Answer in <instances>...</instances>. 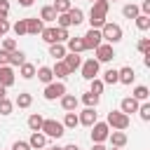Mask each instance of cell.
<instances>
[{
  "mask_svg": "<svg viewBox=\"0 0 150 150\" xmlns=\"http://www.w3.org/2000/svg\"><path fill=\"white\" fill-rule=\"evenodd\" d=\"M108 7H110L108 0H96V2H91V12H89V23H91V28H101V26L105 23Z\"/></svg>",
  "mask_w": 150,
  "mask_h": 150,
  "instance_id": "cell-1",
  "label": "cell"
},
{
  "mask_svg": "<svg viewBox=\"0 0 150 150\" xmlns=\"http://www.w3.org/2000/svg\"><path fill=\"white\" fill-rule=\"evenodd\" d=\"M129 115L127 112H122V110H110L108 112V117H105V124L108 127H112V129H120V131H124V129H129Z\"/></svg>",
  "mask_w": 150,
  "mask_h": 150,
  "instance_id": "cell-2",
  "label": "cell"
},
{
  "mask_svg": "<svg viewBox=\"0 0 150 150\" xmlns=\"http://www.w3.org/2000/svg\"><path fill=\"white\" fill-rule=\"evenodd\" d=\"M101 38L108 42V45H115V42H120L122 40V28L117 26V23H110V21H105L101 28Z\"/></svg>",
  "mask_w": 150,
  "mask_h": 150,
  "instance_id": "cell-3",
  "label": "cell"
},
{
  "mask_svg": "<svg viewBox=\"0 0 150 150\" xmlns=\"http://www.w3.org/2000/svg\"><path fill=\"white\" fill-rule=\"evenodd\" d=\"M40 131H42L45 136H49V138H61V136L66 134V127H63L61 122H56V120H45L42 127H40Z\"/></svg>",
  "mask_w": 150,
  "mask_h": 150,
  "instance_id": "cell-4",
  "label": "cell"
},
{
  "mask_svg": "<svg viewBox=\"0 0 150 150\" xmlns=\"http://www.w3.org/2000/svg\"><path fill=\"white\" fill-rule=\"evenodd\" d=\"M82 42H84V49H96V47L103 42L101 30H98V28H89V30L82 35Z\"/></svg>",
  "mask_w": 150,
  "mask_h": 150,
  "instance_id": "cell-5",
  "label": "cell"
},
{
  "mask_svg": "<svg viewBox=\"0 0 150 150\" xmlns=\"http://www.w3.org/2000/svg\"><path fill=\"white\" fill-rule=\"evenodd\" d=\"M108 134H110V127L105 124V122H94L91 124V141L94 143H103L105 138H108Z\"/></svg>",
  "mask_w": 150,
  "mask_h": 150,
  "instance_id": "cell-6",
  "label": "cell"
},
{
  "mask_svg": "<svg viewBox=\"0 0 150 150\" xmlns=\"http://www.w3.org/2000/svg\"><path fill=\"white\" fill-rule=\"evenodd\" d=\"M94 52H96V61H98V63H108V61L115 59V49H112V45H108V42H101Z\"/></svg>",
  "mask_w": 150,
  "mask_h": 150,
  "instance_id": "cell-7",
  "label": "cell"
},
{
  "mask_svg": "<svg viewBox=\"0 0 150 150\" xmlns=\"http://www.w3.org/2000/svg\"><path fill=\"white\" fill-rule=\"evenodd\" d=\"M66 94V84L63 82H49L45 87V98L47 101H54V98H61Z\"/></svg>",
  "mask_w": 150,
  "mask_h": 150,
  "instance_id": "cell-8",
  "label": "cell"
},
{
  "mask_svg": "<svg viewBox=\"0 0 150 150\" xmlns=\"http://www.w3.org/2000/svg\"><path fill=\"white\" fill-rule=\"evenodd\" d=\"M96 75H98V61H96V59L84 61V63H82V77H84V80H94Z\"/></svg>",
  "mask_w": 150,
  "mask_h": 150,
  "instance_id": "cell-9",
  "label": "cell"
},
{
  "mask_svg": "<svg viewBox=\"0 0 150 150\" xmlns=\"http://www.w3.org/2000/svg\"><path fill=\"white\" fill-rule=\"evenodd\" d=\"M42 19H38V16H30V19H26V33L28 35H40L42 33Z\"/></svg>",
  "mask_w": 150,
  "mask_h": 150,
  "instance_id": "cell-10",
  "label": "cell"
},
{
  "mask_svg": "<svg viewBox=\"0 0 150 150\" xmlns=\"http://www.w3.org/2000/svg\"><path fill=\"white\" fill-rule=\"evenodd\" d=\"M77 120H80V124H84V127H91L98 117H96V108H84L80 115H77Z\"/></svg>",
  "mask_w": 150,
  "mask_h": 150,
  "instance_id": "cell-11",
  "label": "cell"
},
{
  "mask_svg": "<svg viewBox=\"0 0 150 150\" xmlns=\"http://www.w3.org/2000/svg\"><path fill=\"white\" fill-rule=\"evenodd\" d=\"M0 84L5 89L14 84V70H12V66H0Z\"/></svg>",
  "mask_w": 150,
  "mask_h": 150,
  "instance_id": "cell-12",
  "label": "cell"
},
{
  "mask_svg": "<svg viewBox=\"0 0 150 150\" xmlns=\"http://www.w3.org/2000/svg\"><path fill=\"white\" fill-rule=\"evenodd\" d=\"M134 77H136V73H134L131 66H124V68L117 70V82H122V84H131Z\"/></svg>",
  "mask_w": 150,
  "mask_h": 150,
  "instance_id": "cell-13",
  "label": "cell"
},
{
  "mask_svg": "<svg viewBox=\"0 0 150 150\" xmlns=\"http://www.w3.org/2000/svg\"><path fill=\"white\" fill-rule=\"evenodd\" d=\"M28 145H30V150H40V148L47 145V136L40 134V131H33L30 138H28Z\"/></svg>",
  "mask_w": 150,
  "mask_h": 150,
  "instance_id": "cell-14",
  "label": "cell"
},
{
  "mask_svg": "<svg viewBox=\"0 0 150 150\" xmlns=\"http://www.w3.org/2000/svg\"><path fill=\"white\" fill-rule=\"evenodd\" d=\"M108 138H110V143H112L115 148L127 145V134H124V131H120V129H112V131L108 134Z\"/></svg>",
  "mask_w": 150,
  "mask_h": 150,
  "instance_id": "cell-15",
  "label": "cell"
},
{
  "mask_svg": "<svg viewBox=\"0 0 150 150\" xmlns=\"http://www.w3.org/2000/svg\"><path fill=\"white\" fill-rule=\"evenodd\" d=\"M63 63H66V66H68V70L73 73V70H77V68L82 66V59H80V54H73V52H70V54H66V56H63Z\"/></svg>",
  "mask_w": 150,
  "mask_h": 150,
  "instance_id": "cell-16",
  "label": "cell"
},
{
  "mask_svg": "<svg viewBox=\"0 0 150 150\" xmlns=\"http://www.w3.org/2000/svg\"><path fill=\"white\" fill-rule=\"evenodd\" d=\"M120 108H122V112H127V115H131V112H136V110H138V101H136L134 96H127V98H122V103H120Z\"/></svg>",
  "mask_w": 150,
  "mask_h": 150,
  "instance_id": "cell-17",
  "label": "cell"
},
{
  "mask_svg": "<svg viewBox=\"0 0 150 150\" xmlns=\"http://www.w3.org/2000/svg\"><path fill=\"white\" fill-rule=\"evenodd\" d=\"M77 103H80V101H77V96H73V94H63V96H61V108H63L66 112H68V110H75Z\"/></svg>",
  "mask_w": 150,
  "mask_h": 150,
  "instance_id": "cell-18",
  "label": "cell"
},
{
  "mask_svg": "<svg viewBox=\"0 0 150 150\" xmlns=\"http://www.w3.org/2000/svg\"><path fill=\"white\" fill-rule=\"evenodd\" d=\"M66 14H68V19H70V23H73V26H77V23H82V21H84V12H82L80 7H70Z\"/></svg>",
  "mask_w": 150,
  "mask_h": 150,
  "instance_id": "cell-19",
  "label": "cell"
},
{
  "mask_svg": "<svg viewBox=\"0 0 150 150\" xmlns=\"http://www.w3.org/2000/svg\"><path fill=\"white\" fill-rule=\"evenodd\" d=\"M66 42H68V45H66V49H70L73 54H80V52H84V42H82V38H68Z\"/></svg>",
  "mask_w": 150,
  "mask_h": 150,
  "instance_id": "cell-20",
  "label": "cell"
},
{
  "mask_svg": "<svg viewBox=\"0 0 150 150\" xmlns=\"http://www.w3.org/2000/svg\"><path fill=\"white\" fill-rule=\"evenodd\" d=\"M49 56H54L56 61H61V59L66 56V47H63V42H52V45H49Z\"/></svg>",
  "mask_w": 150,
  "mask_h": 150,
  "instance_id": "cell-21",
  "label": "cell"
},
{
  "mask_svg": "<svg viewBox=\"0 0 150 150\" xmlns=\"http://www.w3.org/2000/svg\"><path fill=\"white\" fill-rule=\"evenodd\" d=\"M35 75H38V80L45 82V84H49V82L54 80V73H52V68H47V66H40V68L35 70Z\"/></svg>",
  "mask_w": 150,
  "mask_h": 150,
  "instance_id": "cell-22",
  "label": "cell"
},
{
  "mask_svg": "<svg viewBox=\"0 0 150 150\" xmlns=\"http://www.w3.org/2000/svg\"><path fill=\"white\" fill-rule=\"evenodd\" d=\"M61 124H63V127H66V129H75V127H77V124H80V120H77V112H75V110H68V112H66V117H63V122H61Z\"/></svg>",
  "mask_w": 150,
  "mask_h": 150,
  "instance_id": "cell-23",
  "label": "cell"
},
{
  "mask_svg": "<svg viewBox=\"0 0 150 150\" xmlns=\"http://www.w3.org/2000/svg\"><path fill=\"white\" fill-rule=\"evenodd\" d=\"M26 61V54L21 52V49H14V52H9V66H21Z\"/></svg>",
  "mask_w": 150,
  "mask_h": 150,
  "instance_id": "cell-24",
  "label": "cell"
},
{
  "mask_svg": "<svg viewBox=\"0 0 150 150\" xmlns=\"http://www.w3.org/2000/svg\"><path fill=\"white\" fill-rule=\"evenodd\" d=\"M19 68H21L19 73H21V77H23V80H30V77H35V66H33V63H26V61H23Z\"/></svg>",
  "mask_w": 150,
  "mask_h": 150,
  "instance_id": "cell-25",
  "label": "cell"
},
{
  "mask_svg": "<svg viewBox=\"0 0 150 150\" xmlns=\"http://www.w3.org/2000/svg\"><path fill=\"white\" fill-rule=\"evenodd\" d=\"M52 73H54V75H56V77H61V80H63V77H68V75H70V70H68V66H66V63H63V61H56V66H54V68H52Z\"/></svg>",
  "mask_w": 150,
  "mask_h": 150,
  "instance_id": "cell-26",
  "label": "cell"
},
{
  "mask_svg": "<svg viewBox=\"0 0 150 150\" xmlns=\"http://www.w3.org/2000/svg\"><path fill=\"white\" fill-rule=\"evenodd\" d=\"M40 19H42V21H56V9H54L52 5L42 7V12H40Z\"/></svg>",
  "mask_w": 150,
  "mask_h": 150,
  "instance_id": "cell-27",
  "label": "cell"
},
{
  "mask_svg": "<svg viewBox=\"0 0 150 150\" xmlns=\"http://www.w3.org/2000/svg\"><path fill=\"white\" fill-rule=\"evenodd\" d=\"M82 103H84L87 108H96V105H98V94H91V91L82 94Z\"/></svg>",
  "mask_w": 150,
  "mask_h": 150,
  "instance_id": "cell-28",
  "label": "cell"
},
{
  "mask_svg": "<svg viewBox=\"0 0 150 150\" xmlns=\"http://www.w3.org/2000/svg\"><path fill=\"white\" fill-rule=\"evenodd\" d=\"M148 96H150V89H148V87L138 84V87L134 89V98H136V101H148Z\"/></svg>",
  "mask_w": 150,
  "mask_h": 150,
  "instance_id": "cell-29",
  "label": "cell"
},
{
  "mask_svg": "<svg viewBox=\"0 0 150 150\" xmlns=\"http://www.w3.org/2000/svg\"><path fill=\"white\" fill-rule=\"evenodd\" d=\"M42 122H45L42 115H30V117H28V127H30V131H40Z\"/></svg>",
  "mask_w": 150,
  "mask_h": 150,
  "instance_id": "cell-30",
  "label": "cell"
},
{
  "mask_svg": "<svg viewBox=\"0 0 150 150\" xmlns=\"http://www.w3.org/2000/svg\"><path fill=\"white\" fill-rule=\"evenodd\" d=\"M122 14H124L127 19H136V16L141 14V9H138L136 5H124V7H122Z\"/></svg>",
  "mask_w": 150,
  "mask_h": 150,
  "instance_id": "cell-31",
  "label": "cell"
},
{
  "mask_svg": "<svg viewBox=\"0 0 150 150\" xmlns=\"http://www.w3.org/2000/svg\"><path fill=\"white\" fill-rule=\"evenodd\" d=\"M136 28L138 30H148L150 28V16L148 14H138L136 16Z\"/></svg>",
  "mask_w": 150,
  "mask_h": 150,
  "instance_id": "cell-32",
  "label": "cell"
},
{
  "mask_svg": "<svg viewBox=\"0 0 150 150\" xmlns=\"http://www.w3.org/2000/svg\"><path fill=\"white\" fill-rule=\"evenodd\" d=\"M103 84H117V70L115 68H108L103 73Z\"/></svg>",
  "mask_w": 150,
  "mask_h": 150,
  "instance_id": "cell-33",
  "label": "cell"
},
{
  "mask_svg": "<svg viewBox=\"0 0 150 150\" xmlns=\"http://www.w3.org/2000/svg\"><path fill=\"white\" fill-rule=\"evenodd\" d=\"M14 103H16L19 108H30V103H33V96H30V94H19Z\"/></svg>",
  "mask_w": 150,
  "mask_h": 150,
  "instance_id": "cell-34",
  "label": "cell"
},
{
  "mask_svg": "<svg viewBox=\"0 0 150 150\" xmlns=\"http://www.w3.org/2000/svg\"><path fill=\"white\" fill-rule=\"evenodd\" d=\"M89 82H91V87H89V91H91V94H98V96H101V94H103V87H105V84H103V80H98V77H94V80H89Z\"/></svg>",
  "mask_w": 150,
  "mask_h": 150,
  "instance_id": "cell-35",
  "label": "cell"
},
{
  "mask_svg": "<svg viewBox=\"0 0 150 150\" xmlns=\"http://www.w3.org/2000/svg\"><path fill=\"white\" fill-rule=\"evenodd\" d=\"M54 9H56V14H63V12H68L73 5H70V0H56L54 5H52Z\"/></svg>",
  "mask_w": 150,
  "mask_h": 150,
  "instance_id": "cell-36",
  "label": "cell"
},
{
  "mask_svg": "<svg viewBox=\"0 0 150 150\" xmlns=\"http://www.w3.org/2000/svg\"><path fill=\"white\" fill-rule=\"evenodd\" d=\"M68 38H70V35H68V28H59V26L54 28V40H56V42H66Z\"/></svg>",
  "mask_w": 150,
  "mask_h": 150,
  "instance_id": "cell-37",
  "label": "cell"
},
{
  "mask_svg": "<svg viewBox=\"0 0 150 150\" xmlns=\"http://www.w3.org/2000/svg\"><path fill=\"white\" fill-rule=\"evenodd\" d=\"M12 108H14V103L5 96V98H0V115H9L12 112Z\"/></svg>",
  "mask_w": 150,
  "mask_h": 150,
  "instance_id": "cell-38",
  "label": "cell"
},
{
  "mask_svg": "<svg viewBox=\"0 0 150 150\" xmlns=\"http://www.w3.org/2000/svg\"><path fill=\"white\" fill-rule=\"evenodd\" d=\"M12 28H14L16 38H19V35H26V19H19V21H16V23H14Z\"/></svg>",
  "mask_w": 150,
  "mask_h": 150,
  "instance_id": "cell-39",
  "label": "cell"
},
{
  "mask_svg": "<svg viewBox=\"0 0 150 150\" xmlns=\"http://www.w3.org/2000/svg\"><path fill=\"white\" fill-rule=\"evenodd\" d=\"M136 112H141V120H143V122H148V120H150V103L138 105V110H136Z\"/></svg>",
  "mask_w": 150,
  "mask_h": 150,
  "instance_id": "cell-40",
  "label": "cell"
},
{
  "mask_svg": "<svg viewBox=\"0 0 150 150\" xmlns=\"http://www.w3.org/2000/svg\"><path fill=\"white\" fill-rule=\"evenodd\" d=\"M56 21H59V28H68V26H73L66 12H63V14H56Z\"/></svg>",
  "mask_w": 150,
  "mask_h": 150,
  "instance_id": "cell-41",
  "label": "cell"
},
{
  "mask_svg": "<svg viewBox=\"0 0 150 150\" xmlns=\"http://www.w3.org/2000/svg\"><path fill=\"white\" fill-rule=\"evenodd\" d=\"M40 35H42V40H45V42H49V45H52V42H56V40H54V28H42V33H40Z\"/></svg>",
  "mask_w": 150,
  "mask_h": 150,
  "instance_id": "cell-42",
  "label": "cell"
},
{
  "mask_svg": "<svg viewBox=\"0 0 150 150\" xmlns=\"http://www.w3.org/2000/svg\"><path fill=\"white\" fill-rule=\"evenodd\" d=\"M2 49H5V52H14V49H16V40H14V38H5Z\"/></svg>",
  "mask_w": 150,
  "mask_h": 150,
  "instance_id": "cell-43",
  "label": "cell"
},
{
  "mask_svg": "<svg viewBox=\"0 0 150 150\" xmlns=\"http://www.w3.org/2000/svg\"><path fill=\"white\" fill-rule=\"evenodd\" d=\"M148 47H150V38H141V40H138V52H143V54H145V52H148Z\"/></svg>",
  "mask_w": 150,
  "mask_h": 150,
  "instance_id": "cell-44",
  "label": "cell"
},
{
  "mask_svg": "<svg viewBox=\"0 0 150 150\" xmlns=\"http://www.w3.org/2000/svg\"><path fill=\"white\" fill-rule=\"evenodd\" d=\"M12 150H30V145H28V141H16L12 145Z\"/></svg>",
  "mask_w": 150,
  "mask_h": 150,
  "instance_id": "cell-45",
  "label": "cell"
},
{
  "mask_svg": "<svg viewBox=\"0 0 150 150\" xmlns=\"http://www.w3.org/2000/svg\"><path fill=\"white\" fill-rule=\"evenodd\" d=\"M7 14H9V2L0 0V16H7Z\"/></svg>",
  "mask_w": 150,
  "mask_h": 150,
  "instance_id": "cell-46",
  "label": "cell"
},
{
  "mask_svg": "<svg viewBox=\"0 0 150 150\" xmlns=\"http://www.w3.org/2000/svg\"><path fill=\"white\" fill-rule=\"evenodd\" d=\"M0 66H9V52L0 49Z\"/></svg>",
  "mask_w": 150,
  "mask_h": 150,
  "instance_id": "cell-47",
  "label": "cell"
},
{
  "mask_svg": "<svg viewBox=\"0 0 150 150\" xmlns=\"http://www.w3.org/2000/svg\"><path fill=\"white\" fill-rule=\"evenodd\" d=\"M141 14H148V16H150V0H143V5H141Z\"/></svg>",
  "mask_w": 150,
  "mask_h": 150,
  "instance_id": "cell-48",
  "label": "cell"
},
{
  "mask_svg": "<svg viewBox=\"0 0 150 150\" xmlns=\"http://www.w3.org/2000/svg\"><path fill=\"white\" fill-rule=\"evenodd\" d=\"M16 2H19V5H21V7H30V5H33V2H35V0H16Z\"/></svg>",
  "mask_w": 150,
  "mask_h": 150,
  "instance_id": "cell-49",
  "label": "cell"
},
{
  "mask_svg": "<svg viewBox=\"0 0 150 150\" xmlns=\"http://www.w3.org/2000/svg\"><path fill=\"white\" fill-rule=\"evenodd\" d=\"M91 150H108V148H105L103 143H94V148H91Z\"/></svg>",
  "mask_w": 150,
  "mask_h": 150,
  "instance_id": "cell-50",
  "label": "cell"
},
{
  "mask_svg": "<svg viewBox=\"0 0 150 150\" xmlns=\"http://www.w3.org/2000/svg\"><path fill=\"white\" fill-rule=\"evenodd\" d=\"M63 150H80V148H77V145H75V143H70V145H66V148H63Z\"/></svg>",
  "mask_w": 150,
  "mask_h": 150,
  "instance_id": "cell-51",
  "label": "cell"
},
{
  "mask_svg": "<svg viewBox=\"0 0 150 150\" xmlns=\"http://www.w3.org/2000/svg\"><path fill=\"white\" fill-rule=\"evenodd\" d=\"M0 98H5V87L0 84Z\"/></svg>",
  "mask_w": 150,
  "mask_h": 150,
  "instance_id": "cell-52",
  "label": "cell"
},
{
  "mask_svg": "<svg viewBox=\"0 0 150 150\" xmlns=\"http://www.w3.org/2000/svg\"><path fill=\"white\" fill-rule=\"evenodd\" d=\"M52 150H63V148H59V145H54V148H52Z\"/></svg>",
  "mask_w": 150,
  "mask_h": 150,
  "instance_id": "cell-53",
  "label": "cell"
},
{
  "mask_svg": "<svg viewBox=\"0 0 150 150\" xmlns=\"http://www.w3.org/2000/svg\"><path fill=\"white\" fill-rule=\"evenodd\" d=\"M108 150H120V148H115V145H112V148H108Z\"/></svg>",
  "mask_w": 150,
  "mask_h": 150,
  "instance_id": "cell-54",
  "label": "cell"
},
{
  "mask_svg": "<svg viewBox=\"0 0 150 150\" xmlns=\"http://www.w3.org/2000/svg\"><path fill=\"white\" fill-rule=\"evenodd\" d=\"M40 150H52V148H40Z\"/></svg>",
  "mask_w": 150,
  "mask_h": 150,
  "instance_id": "cell-55",
  "label": "cell"
},
{
  "mask_svg": "<svg viewBox=\"0 0 150 150\" xmlns=\"http://www.w3.org/2000/svg\"><path fill=\"white\" fill-rule=\"evenodd\" d=\"M0 38H2V30H0Z\"/></svg>",
  "mask_w": 150,
  "mask_h": 150,
  "instance_id": "cell-56",
  "label": "cell"
},
{
  "mask_svg": "<svg viewBox=\"0 0 150 150\" xmlns=\"http://www.w3.org/2000/svg\"><path fill=\"white\" fill-rule=\"evenodd\" d=\"M89 2H96V0H89Z\"/></svg>",
  "mask_w": 150,
  "mask_h": 150,
  "instance_id": "cell-57",
  "label": "cell"
},
{
  "mask_svg": "<svg viewBox=\"0 0 150 150\" xmlns=\"http://www.w3.org/2000/svg\"><path fill=\"white\" fill-rule=\"evenodd\" d=\"M112 2H115V0H112Z\"/></svg>",
  "mask_w": 150,
  "mask_h": 150,
  "instance_id": "cell-58",
  "label": "cell"
}]
</instances>
